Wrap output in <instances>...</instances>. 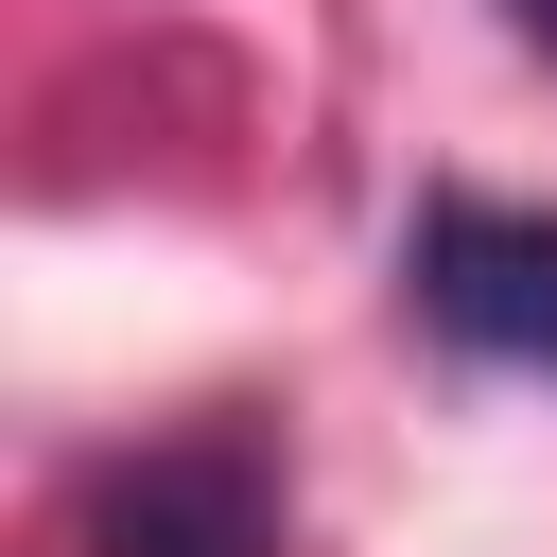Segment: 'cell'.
<instances>
[{
  "label": "cell",
  "instance_id": "6da1fadb",
  "mask_svg": "<svg viewBox=\"0 0 557 557\" xmlns=\"http://www.w3.org/2000/svg\"><path fill=\"white\" fill-rule=\"evenodd\" d=\"M278 453L244 418H191V435H139L87 470V557H278Z\"/></svg>",
  "mask_w": 557,
  "mask_h": 557
},
{
  "label": "cell",
  "instance_id": "7a4b0ae2",
  "mask_svg": "<svg viewBox=\"0 0 557 557\" xmlns=\"http://www.w3.org/2000/svg\"><path fill=\"white\" fill-rule=\"evenodd\" d=\"M400 296H418V331L557 383V209H522V191H435V209L400 226Z\"/></svg>",
  "mask_w": 557,
  "mask_h": 557
},
{
  "label": "cell",
  "instance_id": "3957f363",
  "mask_svg": "<svg viewBox=\"0 0 557 557\" xmlns=\"http://www.w3.org/2000/svg\"><path fill=\"white\" fill-rule=\"evenodd\" d=\"M505 35H522V52H557V0H505Z\"/></svg>",
  "mask_w": 557,
  "mask_h": 557
}]
</instances>
